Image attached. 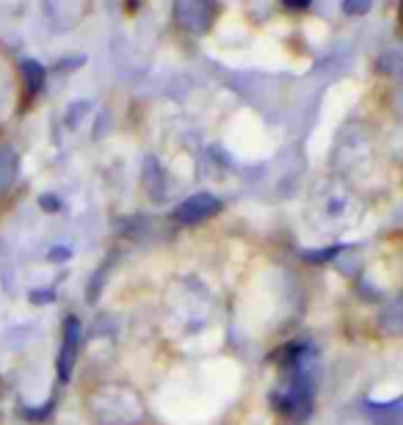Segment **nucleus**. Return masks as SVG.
<instances>
[{"instance_id": "nucleus-1", "label": "nucleus", "mask_w": 403, "mask_h": 425, "mask_svg": "<svg viewBox=\"0 0 403 425\" xmlns=\"http://www.w3.org/2000/svg\"><path fill=\"white\" fill-rule=\"evenodd\" d=\"M215 210H218V205H215L210 197H197V199H191L188 205L180 208V215H183L186 221H191L194 212H197V215H207V212H215Z\"/></svg>"}]
</instances>
